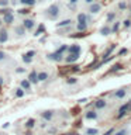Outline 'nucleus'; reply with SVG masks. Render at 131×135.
Masks as SVG:
<instances>
[{"mask_svg": "<svg viewBox=\"0 0 131 135\" xmlns=\"http://www.w3.org/2000/svg\"><path fill=\"white\" fill-rule=\"evenodd\" d=\"M85 120H87V121H97V120H99V111H96L95 108L85 111Z\"/></svg>", "mask_w": 131, "mask_h": 135, "instance_id": "5", "label": "nucleus"}, {"mask_svg": "<svg viewBox=\"0 0 131 135\" xmlns=\"http://www.w3.org/2000/svg\"><path fill=\"white\" fill-rule=\"evenodd\" d=\"M118 111H124V113H127V114H128V113H131V100L123 104L121 107L118 108Z\"/></svg>", "mask_w": 131, "mask_h": 135, "instance_id": "25", "label": "nucleus"}, {"mask_svg": "<svg viewBox=\"0 0 131 135\" xmlns=\"http://www.w3.org/2000/svg\"><path fill=\"white\" fill-rule=\"evenodd\" d=\"M65 83H66V84H69V86H72V84H76V83H78V79L73 78V76H72V78H66Z\"/></svg>", "mask_w": 131, "mask_h": 135, "instance_id": "36", "label": "nucleus"}, {"mask_svg": "<svg viewBox=\"0 0 131 135\" xmlns=\"http://www.w3.org/2000/svg\"><path fill=\"white\" fill-rule=\"evenodd\" d=\"M114 49H116V44H111L107 49L104 51V54H103V59L109 58V56H111V54H113V51H114Z\"/></svg>", "mask_w": 131, "mask_h": 135, "instance_id": "24", "label": "nucleus"}, {"mask_svg": "<svg viewBox=\"0 0 131 135\" xmlns=\"http://www.w3.org/2000/svg\"><path fill=\"white\" fill-rule=\"evenodd\" d=\"M130 18H131V7H130Z\"/></svg>", "mask_w": 131, "mask_h": 135, "instance_id": "51", "label": "nucleus"}, {"mask_svg": "<svg viewBox=\"0 0 131 135\" xmlns=\"http://www.w3.org/2000/svg\"><path fill=\"white\" fill-rule=\"evenodd\" d=\"M117 8L120 11H124V10H127V0H123V2H120L117 4Z\"/></svg>", "mask_w": 131, "mask_h": 135, "instance_id": "34", "label": "nucleus"}, {"mask_svg": "<svg viewBox=\"0 0 131 135\" xmlns=\"http://www.w3.org/2000/svg\"><path fill=\"white\" fill-rule=\"evenodd\" d=\"M40 115H41V118L45 122H51V121L54 120V117H55V113L52 111V110H45V111H42L40 114Z\"/></svg>", "mask_w": 131, "mask_h": 135, "instance_id": "9", "label": "nucleus"}, {"mask_svg": "<svg viewBox=\"0 0 131 135\" xmlns=\"http://www.w3.org/2000/svg\"><path fill=\"white\" fill-rule=\"evenodd\" d=\"M130 128H121V129H118V131H114V134L113 135H130Z\"/></svg>", "mask_w": 131, "mask_h": 135, "instance_id": "29", "label": "nucleus"}, {"mask_svg": "<svg viewBox=\"0 0 131 135\" xmlns=\"http://www.w3.org/2000/svg\"><path fill=\"white\" fill-rule=\"evenodd\" d=\"M59 34H62V35H65V32H69L72 31V25H69V27H63V28H58Z\"/></svg>", "mask_w": 131, "mask_h": 135, "instance_id": "37", "label": "nucleus"}, {"mask_svg": "<svg viewBox=\"0 0 131 135\" xmlns=\"http://www.w3.org/2000/svg\"><path fill=\"white\" fill-rule=\"evenodd\" d=\"M114 131H116V129H114V128H110V129L107 131V132H104L103 135H113V134H114Z\"/></svg>", "mask_w": 131, "mask_h": 135, "instance_id": "45", "label": "nucleus"}, {"mask_svg": "<svg viewBox=\"0 0 131 135\" xmlns=\"http://www.w3.org/2000/svg\"><path fill=\"white\" fill-rule=\"evenodd\" d=\"M87 27H89L87 23H76V31H79L82 34L87 31Z\"/></svg>", "mask_w": 131, "mask_h": 135, "instance_id": "23", "label": "nucleus"}, {"mask_svg": "<svg viewBox=\"0 0 131 135\" xmlns=\"http://www.w3.org/2000/svg\"><path fill=\"white\" fill-rule=\"evenodd\" d=\"M76 20H78V23H90V17H89L86 13H79L78 17H76Z\"/></svg>", "mask_w": 131, "mask_h": 135, "instance_id": "18", "label": "nucleus"}, {"mask_svg": "<svg viewBox=\"0 0 131 135\" xmlns=\"http://www.w3.org/2000/svg\"><path fill=\"white\" fill-rule=\"evenodd\" d=\"M100 131L97 128H86L85 129V135H99Z\"/></svg>", "mask_w": 131, "mask_h": 135, "instance_id": "28", "label": "nucleus"}, {"mask_svg": "<svg viewBox=\"0 0 131 135\" xmlns=\"http://www.w3.org/2000/svg\"><path fill=\"white\" fill-rule=\"evenodd\" d=\"M8 61V55L4 51H0V63H6Z\"/></svg>", "mask_w": 131, "mask_h": 135, "instance_id": "31", "label": "nucleus"}, {"mask_svg": "<svg viewBox=\"0 0 131 135\" xmlns=\"http://www.w3.org/2000/svg\"><path fill=\"white\" fill-rule=\"evenodd\" d=\"M111 34V28H110V24H104L103 27L100 28V35L103 37H109Z\"/></svg>", "mask_w": 131, "mask_h": 135, "instance_id": "20", "label": "nucleus"}, {"mask_svg": "<svg viewBox=\"0 0 131 135\" xmlns=\"http://www.w3.org/2000/svg\"><path fill=\"white\" fill-rule=\"evenodd\" d=\"M30 7H24V8H20V10H17V13H18L20 16H28L30 14Z\"/></svg>", "mask_w": 131, "mask_h": 135, "instance_id": "35", "label": "nucleus"}, {"mask_svg": "<svg viewBox=\"0 0 131 135\" xmlns=\"http://www.w3.org/2000/svg\"><path fill=\"white\" fill-rule=\"evenodd\" d=\"M44 31H45V27H44L42 24H40V27H38V30L35 31V34H34V35H35V37H38V35H41V34L44 32Z\"/></svg>", "mask_w": 131, "mask_h": 135, "instance_id": "39", "label": "nucleus"}, {"mask_svg": "<svg viewBox=\"0 0 131 135\" xmlns=\"http://www.w3.org/2000/svg\"><path fill=\"white\" fill-rule=\"evenodd\" d=\"M38 0H18V4H21V6L24 7H32L35 6Z\"/></svg>", "mask_w": 131, "mask_h": 135, "instance_id": "22", "label": "nucleus"}, {"mask_svg": "<svg viewBox=\"0 0 131 135\" xmlns=\"http://www.w3.org/2000/svg\"><path fill=\"white\" fill-rule=\"evenodd\" d=\"M116 17H117L116 11H109V13H107V16H106V21H107V24L113 23V21L116 20Z\"/></svg>", "mask_w": 131, "mask_h": 135, "instance_id": "27", "label": "nucleus"}, {"mask_svg": "<svg viewBox=\"0 0 131 135\" xmlns=\"http://www.w3.org/2000/svg\"><path fill=\"white\" fill-rule=\"evenodd\" d=\"M57 52L62 54V55H65V54L68 52V44H62V45H59V48L57 49Z\"/></svg>", "mask_w": 131, "mask_h": 135, "instance_id": "30", "label": "nucleus"}, {"mask_svg": "<svg viewBox=\"0 0 131 135\" xmlns=\"http://www.w3.org/2000/svg\"><path fill=\"white\" fill-rule=\"evenodd\" d=\"M3 83H4V78H3V76H0V86H2Z\"/></svg>", "mask_w": 131, "mask_h": 135, "instance_id": "48", "label": "nucleus"}, {"mask_svg": "<svg viewBox=\"0 0 131 135\" xmlns=\"http://www.w3.org/2000/svg\"><path fill=\"white\" fill-rule=\"evenodd\" d=\"M107 105H109V101L107 100L99 99V100H96L95 103H93V108H95L96 111H101V110L107 108Z\"/></svg>", "mask_w": 131, "mask_h": 135, "instance_id": "6", "label": "nucleus"}, {"mask_svg": "<svg viewBox=\"0 0 131 135\" xmlns=\"http://www.w3.org/2000/svg\"><path fill=\"white\" fill-rule=\"evenodd\" d=\"M14 72H16V73H24V72H25V68H21V66H18V68H16V69H14Z\"/></svg>", "mask_w": 131, "mask_h": 135, "instance_id": "43", "label": "nucleus"}, {"mask_svg": "<svg viewBox=\"0 0 131 135\" xmlns=\"http://www.w3.org/2000/svg\"><path fill=\"white\" fill-rule=\"evenodd\" d=\"M35 124H37V121L34 120V118H28L27 121H25V124H24V127L27 129H32L34 127H35Z\"/></svg>", "mask_w": 131, "mask_h": 135, "instance_id": "26", "label": "nucleus"}, {"mask_svg": "<svg viewBox=\"0 0 131 135\" xmlns=\"http://www.w3.org/2000/svg\"><path fill=\"white\" fill-rule=\"evenodd\" d=\"M75 135H79V134H75Z\"/></svg>", "mask_w": 131, "mask_h": 135, "instance_id": "52", "label": "nucleus"}, {"mask_svg": "<svg viewBox=\"0 0 131 135\" xmlns=\"http://www.w3.org/2000/svg\"><path fill=\"white\" fill-rule=\"evenodd\" d=\"M48 79H49V72H46V70H38L37 72V80H38V83L46 82Z\"/></svg>", "mask_w": 131, "mask_h": 135, "instance_id": "13", "label": "nucleus"}, {"mask_svg": "<svg viewBox=\"0 0 131 135\" xmlns=\"http://www.w3.org/2000/svg\"><path fill=\"white\" fill-rule=\"evenodd\" d=\"M123 69V65L121 63H116V65H113L111 66V69L109 70V73H113V72H118V70H121Z\"/></svg>", "mask_w": 131, "mask_h": 135, "instance_id": "32", "label": "nucleus"}, {"mask_svg": "<svg viewBox=\"0 0 131 135\" xmlns=\"http://www.w3.org/2000/svg\"><path fill=\"white\" fill-rule=\"evenodd\" d=\"M27 79H28V82L31 83V84H38V80H37V70L32 69V70L28 73Z\"/></svg>", "mask_w": 131, "mask_h": 135, "instance_id": "17", "label": "nucleus"}, {"mask_svg": "<svg viewBox=\"0 0 131 135\" xmlns=\"http://www.w3.org/2000/svg\"><path fill=\"white\" fill-rule=\"evenodd\" d=\"M110 28H111V34H117L118 31H120V28H121V21L114 20L113 24L110 25Z\"/></svg>", "mask_w": 131, "mask_h": 135, "instance_id": "19", "label": "nucleus"}, {"mask_svg": "<svg viewBox=\"0 0 131 135\" xmlns=\"http://www.w3.org/2000/svg\"><path fill=\"white\" fill-rule=\"evenodd\" d=\"M127 94H128V89L127 87H121V89H117V90H114L111 93V97L113 99H116V100H123V99H125Z\"/></svg>", "mask_w": 131, "mask_h": 135, "instance_id": "3", "label": "nucleus"}, {"mask_svg": "<svg viewBox=\"0 0 131 135\" xmlns=\"http://www.w3.org/2000/svg\"><path fill=\"white\" fill-rule=\"evenodd\" d=\"M2 21L6 25H13L14 24V21H16V16H14V13L10 11V13H7V14H4L2 17Z\"/></svg>", "mask_w": 131, "mask_h": 135, "instance_id": "7", "label": "nucleus"}, {"mask_svg": "<svg viewBox=\"0 0 131 135\" xmlns=\"http://www.w3.org/2000/svg\"><path fill=\"white\" fill-rule=\"evenodd\" d=\"M20 87L23 89L25 93H31V91H32V84L28 82V79H27V78L20 80Z\"/></svg>", "mask_w": 131, "mask_h": 135, "instance_id": "10", "label": "nucleus"}, {"mask_svg": "<svg viewBox=\"0 0 131 135\" xmlns=\"http://www.w3.org/2000/svg\"><path fill=\"white\" fill-rule=\"evenodd\" d=\"M75 21L72 18H65V20H61L59 23H57V28H63V27H69V25H72Z\"/></svg>", "mask_w": 131, "mask_h": 135, "instance_id": "16", "label": "nucleus"}, {"mask_svg": "<svg viewBox=\"0 0 131 135\" xmlns=\"http://www.w3.org/2000/svg\"><path fill=\"white\" fill-rule=\"evenodd\" d=\"M59 14H61V6H59L58 3L51 4L48 8L44 10V17L51 20V21H57L59 18Z\"/></svg>", "mask_w": 131, "mask_h": 135, "instance_id": "1", "label": "nucleus"}, {"mask_svg": "<svg viewBox=\"0 0 131 135\" xmlns=\"http://www.w3.org/2000/svg\"><path fill=\"white\" fill-rule=\"evenodd\" d=\"M125 54H128V49H127V48H121V49L117 52L116 56H123V55H125Z\"/></svg>", "mask_w": 131, "mask_h": 135, "instance_id": "40", "label": "nucleus"}, {"mask_svg": "<svg viewBox=\"0 0 131 135\" xmlns=\"http://www.w3.org/2000/svg\"><path fill=\"white\" fill-rule=\"evenodd\" d=\"M13 96H14L16 99H23V97L25 96V91L18 86V87H16V89H14V91H13Z\"/></svg>", "mask_w": 131, "mask_h": 135, "instance_id": "21", "label": "nucleus"}, {"mask_svg": "<svg viewBox=\"0 0 131 135\" xmlns=\"http://www.w3.org/2000/svg\"><path fill=\"white\" fill-rule=\"evenodd\" d=\"M13 11L10 7H0V16H4V14H7V13H10Z\"/></svg>", "mask_w": 131, "mask_h": 135, "instance_id": "38", "label": "nucleus"}, {"mask_svg": "<svg viewBox=\"0 0 131 135\" xmlns=\"http://www.w3.org/2000/svg\"><path fill=\"white\" fill-rule=\"evenodd\" d=\"M66 54H82V46L79 44H72V45H68V52Z\"/></svg>", "mask_w": 131, "mask_h": 135, "instance_id": "14", "label": "nucleus"}, {"mask_svg": "<svg viewBox=\"0 0 131 135\" xmlns=\"http://www.w3.org/2000/svg\"><path fill=\"white\" fill-rule=\"evenodd\" d=\"M63 56L65 55H62V54H59V52H51V54H46V59H48L49 62H55V63H61L63 62Z\"/></svg>", "mask_w": 131, "mask_h": 135, "instance_id": "4", "label": "nucleus"}, {"mask_svg": "<svg viewBox=\"0 0 131 135\" xmlns=\"http://www.w3.org/2000/svg\"><path fill=\"white\" fill-rule=\"evenodd\" d=\"M2 25H3V21H2V18H0V28H2Z\"/></svg>", "mask_w": 131, "mask_h": 135, "instance_id": "50", "label": "nucleus"}, {"mask_svg": "<svg viewBox=\"0 0 131 135\" xmlns=\"http://www.w3.org/2000/svg\"><path fill=\"white\" fill-rule=\"evenodd\" d=\"M80 58L79 54H66V56H63V62L65 63H75Z\"/></svg>", "mask_w": 131, "mask_h": 135, "instance_id": "12", "label": "nucleus"}, {"mask_svg": "<svg viewBox=\"0 0 131 135\" xmlns=\"http://www.w3.org/2000/svg\"><path fill=\"white\" fill-rule=\"evenodd\" d=\"M87 99H82V100H79V103H86Z\"/></svg>", "mask_w": 131, "mask_h": 135, "instance_id": "49", "label": "nucleus"}, {"mask_svg": "<svg viewBox=\"0 0 131 135\" xmlns=\"http://www.w3.org/2000/svg\"><path fill=\"white\" fill-rule=\"evenodd\" d=\"M127 115V113H124V111H118V114L116 115V120H121V118H124Z\"/></svg>", "mask_w": 131, "mask_h": 135, "instance_id": "41", "label": "nucleus"}, {"mask_svg": "<svg viewBox=\"0 0 131 135\" xmlns=\"http://www.w3.org/2000/svg\"><path fill=\"white\" fill-rule=\"evenodd\" d=\"M25 30H24V27L21 24H17V25H14V37L16 38H23V37H25Z\"/></svg>", "mask_w": 131, "mask_h": 135, "instance_id": "11", "label": "nucleus"}, {"mask_svg": "<svg viewBox=\"0 0 131 135\" xmlns=\"http://www.w3.org/2000/svg\"><path fill=\"white\" fill-rule=\"evenodd\" d=\"M8 40H10V37H8V31L6 28H0V44H6Z\"/></svg>", "mask_w": 131, "mask_h": 135, "instance_id": "15", "label": "nucleus"}, {"mask_svg": "<svg viewBox=\"0 0 131 135\" xmlns=\"http://www.w3.org/2000/svg\"><path fill=\"white\" fill-rule=\"evenodd\" d=\"M79 0H69V8H73L76 4H78Z\"/></svg>", "mask_w": 131, "mask_h": 135, "instance_id": "44", "label": "nucleus"}, {"mask_svg": "<svg viewBox=\"0 0 131 135\" xmlns=\"http://www.w3.org/2000/svg\"><path fill=\"white\" fill-rule=\"evenodd\" d=\"M8 6H10L8 0H0V7H8Z\"/></svg>", "mask_w": 131, "mask_h": 135, "instance_id": "42", "label": "nucleus"}, {"mask_svg": "<svg viewBox=\"0 0 131 135\" xmlns=\"http://www.w3.org/2000/svg\"><path fill=\"white\" fill-rule=\"evenodd\" d=\"M21 25L24 27L25 31H32L37 25V21L34 18H31V17H25V18H23V21H21Z\"/></svg>", "mask_w": 131, "mask_h": 135, "instance_id": "2", "label": "nucleus"}, {"mask_svg": "<svg viewBox=\"0 0 131 135\" xmlns=\"http://www.w3.org/2000/svg\"><path fill=\"white\" fill-rule=\"evenodd\" d=\"M10 2V6H17L18 4V0H8Z\"/></svg>", "mask_w": 131, "mask_h": 135, "instance_id": "46", "label": "nucleus"}, {"mask_svg": "<svg viewBox=\"0 0 131 135\" xmlns=\"http://www.w3.org/2000/svg\"><path fill=\"white\" fill-rule=\"evenodd\" d=\"M83 2L86 3V4H92L93 2H96V0H83Z\"/></svg>", "mask_w": 131, "mask_h": 135, "instance_id": "47", "label": "nucleus"}, {"mask_svg": "<svg viewBox=\"0 0 131 135\" xmlns=\"http://www.w3.org/2000/svg\"><path fill=\"white\" fill-rule=\"evenodd\" d=\"M87 11L90 13V14H99V13L101 11V4L99 2H93L92 4H89Z\"/></svg>", "mask_w": 131, "mask_h": 135, "instance_id": "8", "label": "nucleus"}, {"mask_svg": "<svg viewBox=\"0 0 131 135\" xmlns=\"http://www.w3.org/2000/svg\"><path fill=\"white\" fill-rule=\"evenodd\" d=\"M121 25H123V27H124L125 30H130V28H131V18L123 20V21H121Z\"/></svg>", "mask_w": 131, "mask_h": 135, "instance_id": "33", "label": "nucleus"}]
</instances>
